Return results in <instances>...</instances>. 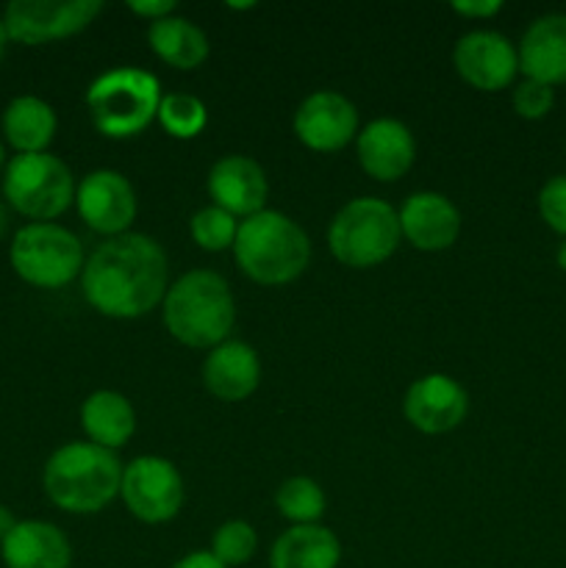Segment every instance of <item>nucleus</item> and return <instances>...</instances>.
Instances as JSON below:
<instances>
[{
    "instance_id": "1",
    "label": "nucleus",
    "mask_w": 566,
    "mask_h": 568,
    "mask_svg": "<svg viewBox=\"0 0 566 568\" xmlns=\"http://www.w3.org/2000/svg\"><path fill=\"white\" fill-rule=\"evenodd\" d=\"M170 261L144 233H122L94 247L81 272L83 300L109 320H139L164 303Z\"/></svg>"
},
{
    "instance_id": "2",
    "label": "nucleus",
    "mask_w": 566,
    "mask_h": 568,
    "mask_svg": "<svg viewBox=\"0 0 566 568\" xmlns=\"http://www.w3.org/2000/svg\"><path fill=\"white\" fill-rule=\"evenodd\" d=\"M161 320L183 347L214 349L228 342L236 325V300L225 277L211 270H192L170 283Z\"/></svg>"
},
{
    "instance_id": "3",
    "label": "nucleus",
    "mask_w": 566,
    "mask_h": 568,
    "mask_svg": "<svg viewBox=\"0 0 566 568\" xmlns=\"http://www.w3.org/2000/svg\"><path fill=\"white\" fill-rule=\"evenodd\" d=\"M122 469L111 449L92 442H70L55 449L42 471V486L50 503L67 514H100L120 497Z\"/></svg>"
},
{
    "instance_id": "4",
    "label": "nucleus",
    "mask_w": 566,
    "mask_h": 568,
    "mask_svg": "<svg viewBox=\"0 0 566 568\" xmlns=\"http://www.w3.org/2000/svg\"><path fill=\"white\" fill-rule=\"evenodd\" d=\"M233 258L259 286H286L309 270L311 239L292 216L264 209L239 222Z\"/></svg>"
},
{
    "instance_id": "5",
    "label": "nucleus",
    "mask_w": 566,
    "mask_h": 568,
    "mask_svg": "<svg viewBox=\"0 0 566 568\" xmlns=\"http://www.w3.org/2000/svg\"><path fill=\"white\" fill-rule=\"evenodd\" d=\"M161 83L142 67H114L87 89V111L94 131L109 139L139 136L159 116Z\"/></svg>"
},
{
    "instance_id": "6",
    "label": "nucleus",
    "mask_w": 566,
    "mask_h": 568,
    "mask_svg": "<svg viewBox=\"0 0 566 568\" xmlns=\"http://www.w3.org/2000/svg\"><path fill=\"white\" fill-rule=\"evenodd\" d=\"M403 233L394 205L381 197H355L336 211L327 227V247L350 270H372L397 253Z\"/></svg>"
},
{
    "instance_id": "7",
    "label": "nucleus",
    "mask_w": 566,
    "mask_h": 568,
    "mask_svg": "<svg viewBox=\"0 0 566 568\" xmlns=\"http://www.w3.org/2000/svg\"><path fill=\"white\" fill-rule=\"evenodd\" d=\"M75 178L53 153H17L3 170V197L17 214L53 222L75 203Z\"/></svg>"
},
{
    "instance_id": "8",
    "label": "nucleus",
    "mask_w": 566,
    "mask_h": 568,
    "mask_svg": "<svg viewBox=\"0 0 566 568\" xmlns=\"http://www.w3.org/2000/svg\"><path fill=\"white\" fill-rule=\"evenodd\" d=\"M11 270L37 288L70 286L83 272V244L55 222H28L9 244Z\"/></svg>"
},
{
    "instance_id": "9",
    "label": "nucleus",
    "mask_w": 566,
    "mask_h": 568,
    "mask_svg": "<svg viewBox=\"0 0 566 568\" xmlns=\"http://www.w3.org/2000/svg\"><path fill=\"white\" fill-rule=\"evenodd\" d=\"M120 499L128 514L144 525L172 521L183 508V477L161 455H139L122 469Z\"/></svg>"
},
{
    "instance_id": "10",
    "label": "nucleus",
    "mask_w": 566,
    "mask_h": 568,
    "mask_svg": "<svg viewBox=\"0 0 566 568\" xmlns=\"http://www.w3.org/2000/svg\"><path fill=\"white\" fill-rule=\"evenodd\" d=\"M103 11L100 0H11L3 11L9 42L44 44L81 33Z\"/></svg>"
},
{
    "instance_id": "11",
    "label": "nucleus",
    "mask_w": 566,
    "mask_h": 568,
    "mask_svg": "<svg viewBox=\"0 0 566 568\" xmlns=\"http://www.w3.org/2000/svg\"><path fill=\"white\" fill-rule=\"evenodd\" d=\"M294 136L314 153H338L358 136L353 100L333 89H316L294 111Z\"/></svg>"
},
{
    "instance_id": "12",
    "label": "nucleus",
    "mask_w": 566,
    "mask_h": 568,
    "mask_svg": "<svg viewBox=\"0 0 566 568\" xmlns=\"http://www.w3.org/2000/svg\"><path fill=\"white\" fill-rule=\"evenodd\" d=\"M75 209L94 233L122 236L137 220V192L117 170H92L75 189Z\"/></svg>"
},
{
    "instance_id": "13",
    "label": "nucleus",
    "mask_w": 566,
    "mask_h": 568,
    "mask_svg": "<svg viewBox=\"0 0 566 568\" xmlns=\"http://www.w3.org/2000/svg\"><path fill=\"white\" fill-rule=\"evenodd\" d=\"M453 67L477 92H499L519 72V53L499 31H469L455 42Z\"/></svg>"
},
{
    "instance_id": "14",
    "label": "nucleus",
    "mask_w": 566,
    "mask_h": 568,
    "mask_svg": "<svg viewBox=\"0 0 566 568\" xmlns=\"http://www.w3.org/2000/svg\"><path fill=\"white\" fill-rule=\"evenodd\" d=\"M403 414L414 430L425 436H442L455 430L469 414L466 388L449 375L433 372L408 386L403 397Z\"/></svg>"
},
{
    "instance_id": "15",
    "label": "nucleus",
    "mask_w": 566,
    "mask_h": 568,
    "mask_svg": "<svg viewBox=\"0 0 566 568\" xmlns=\"http://www.w3.org/2000/svg\"><path fill=\"white\" fill-rule=\"evenodd\" d=\"M205 189H209L211 205L228 211L236 220H247V216L264 211L266 197H270L264 166L250 155L239 153L222 155L211 166Z\"/></svg>"
},
{
    "instance_id": "16",
    "label": "nucleus",
    "mask_w": 566,
    "mask_h": 568,
    "mask_svg": "<svg viewBox=\"0 0 566 568\" xmlns=\"http://www.w3.org/2000/svg\"><path fill=\"white\" fill-rule=\"evenodd\" d=\"M361 170L381 183L400 181L414 166L416 142L405 122L394 116H377L366 122L355 136Z\"/></svg>"
},
{
    "instance_id": "17",
    "label": "nucleus",
    "mask_w": 566,
    "mask_h": 568,
    "mask_svg": "<svg viewBox=\"0 0 566 568\" xmlns=\"http://www.w3.org/2000/svg\"><path fill=\"white\" fill-rule=\"evenodd\" d=\"M397 216L403 239L422 253H442L461 236V211L438 192L408 194Z\"/></svg>"
},
{
    "instance_id": "18",
    "label": "nucleus",
    "mask_w": 566,
    "mask_h": 568,
    "mask_svg": "<svg viewBox=\"0 0 566 568\" xmlns=\"http://www.w3.org/2000/svg\"><path fill=\"white\" fill-rule=\"evenodd\" d=\"M203 386L211 397L222 403H242L253 397L261 386L259 353L247 342L228 338L220 347L209 349L203 361Z\"/></svg>"
},
{
    "instance_id": "19",
    "label": "nucleus",
    "mask_w": 566,
    "mask_h": 568,
    "mask_svg": "<svg viewBox=\"0 0 566 568\" xmlns=\"http://www.w3.org/2000/svg\"><path fill=\"white\" fill-rule=\"evenodd\" d=\"M516 53L525 78L553 89L566 83V14H544L533 20Z\"/></svg>"
},
{
    "instance_id": "20",
    "label": "nucleus",
    "mask_w": 566,
    "mask_h": 568,
    "mask_svg": "<svg viewBox=\"0 0 566 568\" xmlns=\"http://www.w3.org/2000/svg\"><path fill=\"white\" fill-rule=\"evenodd\" d=\"M6 568H70V538L42 519L17 521L14 530L0 544Z\"/></svg>"
},
{
    "instance_id": "21",
    "label": "nucleus",
    "mask_w": 566,
    "mask_h": 568,
    "mask_svg": "<svg viewBox=\"0 0 566 568\" xmlns=\"http://www.w3.org/2000/svg\"><path fill=\"white\" fill-rule=\"evenodd\" d=\"M81 427L92 444L103 449H120L137 430V410L125 394L114 388L92 392L81 405Z\"/></svg>"
},
{
    "instance_id": "22",
    "label": "nucleus",
    "mask_w": 566,
    "mask_h": 568,
    "mask_svg": "<svg viewBox=\"0 0 566 568\" xmlns=\"http://www.w3.org/2000/svg\"><path fill=\"white\" fill-rule=\"evenodd\" d=\"M342 544L322 525L289 527L270 549V568H336Z\"/></svg>"
},
{
    "instance_id": "23",
    "label": "nucleus",
    "mask_w": 566,
    "mask_h": 568,
    "mask_svg": "<svg viewBox=\"0 0 566 568\" xmlns=\"http://www.w3.org/2000/svg\"><path fill=\"white\" fill-rule=\"evenodd\" d=\"M59 131V116L48 100L20 94L3 111V136L17 153H48Z\"/></svg>"
},
{
    "instance_id": "24",
    "label": "nucleus",
    "mask_w": 566,
    "mask_h": 568,
    "mask_svg": "<svg viewBox=\"0 0 566 568\" xmlns=\"http://www.w3.org/2000/svg\"><path fill=\"white\" fill-rule=\"evenodd\" d=\"M148 44L164 64L175 67V70L181 72L198 70V67L209 59L211 50L209 37H205L203 28L178 14L150 22Z\"/></svg>"
},
{
    "instance_id": "25",
    "label": "nucleus",
    "mask_w": 566,
    "mask_h": 568,
    "mask_svg": "<svg viewBox=\"0 0 566 568\" xmlns=\"http://www.w3.org/2000/svg\"><path fill=\"white\" fill-rule=\"evenodd\" d=\"M275 508L277 514L286 521H292V527L297 525H316L322 519L327 508L325 491L316 480L311 477H289L277 486L275 491Z\"/></svg>"
},
{
    "instance_id": "26",
    "label": "nucleus",
    "mask_w": 566,
    "mask_h": 568,
    "mask_svg": "<svg viewBox=\"0 0 566 568\" xmlns=\"http://www.w3.org/2000/svg\"><path fill=\"white\" fill-rule=\"evenodd\" d=\"M159 125L170 133L172 139H194L209 125V109L200 98L186 92H172L161 98L159 105Z\"/></svg>"
},
{
    "instance_id": "27",
    "label": "nucleus",
    "mask_w": 566,
    "mask_h": 568,
    "mask_svg": "<svg viewBox=\"0 0 566 568\" xmlns=\"http://www.w3.org/2000/svg\"><path fill=\"white\" fill-rule=\"evenodd\" d=\"M189 233L205 253H225V250H233V242H236L239 220L216 205H205L189 220Z\"/></svg>"
},
{
    "instance_id": "28",
    "label": "nucleus",
    "mask_w": 566,
    "mask_h": 568,
    "mask_svg": "<svg viewBox=\"0 0 566 568\" xmlns=\"http://www.w3.org/2000/svg\"><path fill=\"white\" fill-rule=\"evenodd\" d=\"M255 549H259V536H255L253 525L242 519H231L225 525H220L211 536V549L209 552L220 560L222 566H244L253 560Z\"/></svg>"
},
{
    "instance_id": "29",
    "label": "nucleus",
    "mask_w": 566,
    "mask_h": 568,
    "mask_svg": "<svg viewBox=\"0 0 566 568\" xmlns=\"http://www.w3.org/2000/svg\"><path fill=\"white\" fill-rule=\"evenodd\" d=\"M514 111L522 116V120H544V116L553 111L555 105V89L547 87V83H538L525 78L514 87Z\"/></svg>"
},
{
    "instance_id": "30",
    "label": "nucleus",
    "mask_w": 566,
    "mask_h": 568,
    "mask_svg": "<svg viewBox=\"0 0 566 568\" xmlns=\"http://www.w3.org/2000/svg\"><path fill=\"white\" fill-rule=\"evenodd\" d=\"M538 214L549 231L566 236V175L549 178L538 192Z\"/></svg>"
},
{
    "instance_id": "31",
    "label": "nucleus",
    "mask_w": 566,
    "mask_h": 568,
    "mask_svg": "<svg viewBox=\"0 0 566 568\" xmlns=\"http://www.w3.org/2000/svg\"><path fill=\"white\" fill-rule=\"evenodd\" d=\"M449 9H453L455 14L466 17V20H488V17L503 11V3H499V0H455Z\"/></svg>"
},
{
    "instance_id": "32",
    "label": "nucleus",
    "mask_w": 566,
    "mask_h": 568,
    "mask_svg": "<svg viewBox=\"0 0 566 568\" xmlns=\"http://www.w3.org/2000/svg\"><path fill=\"white\" fill-rule=\"evenodd\" d=\"M128 9H131L133 14L144 17V20L155 22V20H164V17L175 14L178 3L175 0H131V3H128Z\"/></svg>"
},
{
    "instance_id": "33",
    "label": "nucleus",
    "mask_w": 566,
    "mask_h": 568,
    "mask_svg": "<svg viewBox=\"0 0 566 568\" xmlns=\"http://www.w3.org/2000/svg\"><path fill=\"white\" fill-rule=\"evenodd\" d=\"M172 568H228V566H222L220 560L209 552V549H198V552L183 555V558L178 560Z\"/></svg>"
},
{
    "instance_id": "34",
    "label": "nucleus",
    "mask_w": 566,
    "mask_h": 568,
    "mask_svg": "<svg viewBox=\"0 0 566 568\" xmlns=\"http://www.w3.org/2000/svg\"><path fill=\"white\" fill-rule=\"evenodd\" d=\"M14 527H17V519L14 514H11V508L9 505H0V544L6 541V536H9Z\"/></svg>"
},
{
    "instance_id": "35",
    "label": "nucleus",
    "mask_w": 566,
    "mask_h": 568,
    "mask_svg": "<svg viewBox=\"0 0 566 568\" xmlns=\"http://www.w3.org/2000/svg\"><path fill=\"white\" fill-rule=\"evenodd\" d=\"M6 231H9V211H6L3 200H0V239L6 236Z\"/></svg>"
},
{
    "instance_id": "36",
    "label": "nucleus",
    "mask_w": 566,
    "mask_h": 568,
    "mask_svg": "<svg viewBox=\"0 0 566 568\" xmlns=\"http://www.w3.org/2000/svg\"><path fill=\"white\" fill-rule=\"evenodd\" d=\"M6 44H9V33H6L3 17H0V61H3V55H6Z\"/></svg>"
},
{
    "instance_id": "37",
    "label": "nucleus",
    "mask_w": 566,
    "mask_h": 568,
    "mask_svg": "<svg viewBox=\"0 0 566 568\" xmlns=\"http://www.w3.org/2000/svg\"><path fill=\"white\" fill-rule=\"evenodd\" d=\"M555 261H558V266H560V270L566 272V242L560 244V247H558V255H555Z\"/></svg>"
},
{
    "instance_id": "38",
    "label": "nucleus",
    "mask_w": 566,
    "mask_h": 568,
    "mask_svg": "<svg viewBox=\"0 0 566 568\" xmlns=\"http://www.w3.org/2000/svg\"><path fill=\"white\" fill-rule=\"evenodd\" d=\"M3 161H6V153H3V142H0V170H3Z\"/></svg>"
}]
</instances>
